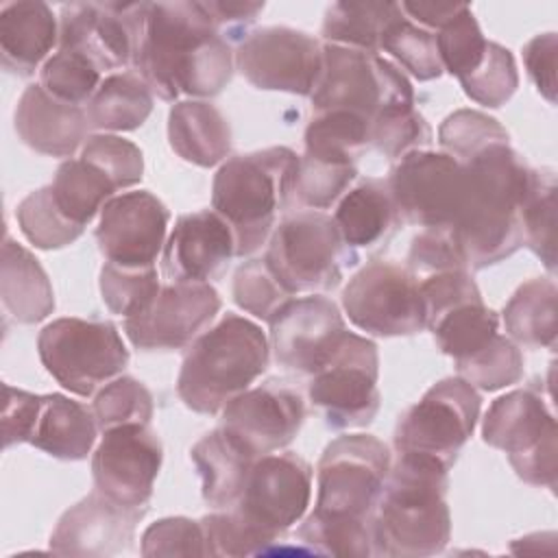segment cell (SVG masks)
<instances>
[{"label": "cell", "instance_id": "obj_1", "mask_svg": "<svg viewBox=\"0 0 558 558\" xmlns=\"http://www.w3.org/2000/svg\"><path fill=\"white\" fill-rule=\"evenodd\" d=\"M390 469L388 447L371 434L331 440L316 466V504L299 538L318 554L366 558L373 554V512Z\"/></svg>", "mask_w": 558, "mask_h": 558}, {"label": "cell", "instance_id": "obj_2", "mask_svg": "<svg viewBox=\"0 0 558 558\" xmlns=\"http://www.w3.org/2000/svg\"><path fill=\"white\" fill-rule=\"evenodd\" d=\"M235 54L201 2H148L140 48L133 61L161 100L179 94L216 96L233 76Z\"/></svg>", "mask_w": 558, "mask_h": 558}, {"label": "cell", "instance_id": "obj_3", "mask_svg": "<svg viewBox=\"0 0 558 558\" xmlns=\"http://www.w3.org/2000/svg\"><path fill=\"white\" fill-rule=\"evenodd\" d=\"M464 168V201L451 227L466 268L482 270L510 257L523 244L521 205L534 183L532 170L510 144L477 153Z\"/></svg>", "mask_w": 558, "mask_h": 558}, {"label": "cell", "instance_id": "obj_4", "mask_svg": "<svg viewBox=\"0 0 558 558\" xmlns=\"http://www.w3.org/2000/svg\"><path fill=\"white\" fill-rule=\"evenodd\" d=\"M449 466L423 453H399L373 512V556L421 558L445 549L451 517Z\"/></svg>", "mask_w": 558, "mask_h": 558}, {"label": "cell", "instance_id": "obj_5", "mask_svg": "<svg viewBox=\"0 0 558 558\" xmlns=\"http://www.w3.org/2000/svg\"><path fill=\"white\" fill-rule=\"evenodd\" d=\"M299 155L272 146L227 159L211 183V209L231 227L235 255L255 253L270 235L277 214L290 207Z\"/></svg>", "mask_w": 558, "mask_h": 558}, {"label": "cell", "instance_id": "obj_6", "mask_svg": "<svg viewBox=\"0 0 558 558\" xmlns=\"http://www.w3.org/2000/svg\"><path fill=\"white\" fill-rule=\"evenodd\" d=\"M268 360L270 347L262 327L229 312L190 344L177 392L190 410L216 414L266 371Z\"/></svg>", "mask_w": 558, "mask_h": 558}, {"label": "cell", "instance_id": "obj_7", "mask_svg": "<svg viewBox=\"0 0 558 558\" xmlns=\"http://www.w3.org/2000/svg\"><path fill=\"white\" fill-rule=\"evenodd\" d=\"M314 113L349 111L371 122L390 107L414 105L405 74L379 54L325 44L318 81L310 94Z\"/></svg>", "mask_w": 558, "mask_h": 558}, {"label": "cell", "instance_id": "obj_8", "mask_svg": "<svg viewBox=\"0 0 558 558\" xmlns=\"http://www.w3.org/2000/svg\"><path fill=\"white\" fill-rule=\"evenodd\" d=\"M37 353L46 371L72 395L92 397L129 364V349L109 320L63 316L37 336Z\"/></svg>", "mask_w": 558, "mask_h": 558}, {"label": "cell", "instance_id": "obj_9", "mask_svg": "<svg viewBox=\"0 0 558 558\" xmlns=\"http://www.w3.org/2000/svg\"><path fill=\"white\" fill-rule=\"evenodd\" d=\"M264 259L279 281L299 294L333 290L342 279V266L353 264L355 253L342 242L331 216L299 209L272 229Z\"/></svg>", "mask_w": 558, "mask_h": 558}, {"label": "cell", "instance_id": "obj_10", "mask_svg": "<svg viewBox=\"0 0 558 558\" xmlns=\"http://www.w3.org/2000/svg\"><path fill=\"white\" fill-rule=\"evenodd\" d=\"M556 436L554 414L530 388L497 397L482 421L484 442L501 449L523 482L549 490L556 488L558 475Z\"/></svg>", "mask_w": 558, "mask_h": 558}, {"label": "cell", "instance_id": "obj_11", "mask_svg": "<svg viewBox=\"0 0 558 558\" xmlns=\"http://www.w3.org/2000/svg\"><path fill=\"white\" fill-rule=\"evenodd\" d=\"M312 497V466L296 453H266L248 471L242 495L227 508L264 551L301 521Z\"/></svg>", "mask_w": 558, "mask_h": 558}, {"label": "cell", "instance_id": "obj_12", "mask_svg": "<svg viewBox=\"0 0 558 558\" xmlns=\"http://www.w3.org/2000/svg\"><path fill=\"white\" fill-rule=\"evenodd\" d=\"M480 408L477 390L462 377L440 379L399 416L397 453H423L451 466L475 429Z\"/></svg>", "mask_w": 558, "mask_h": 558}, {"label": "cell", "instance_id": "obj_13", "mask_svg": "<svg viewBox=\"0 0 558 558\" xmlns=\"http://www.w3.org/2000/svg\"><path fill=\"white\" fill-rule=\"evenodd\" d=\"M377 377L375 342L347 329L331 357L312 375L307 395L331 429L364 427L379 410Z\"/></svg>", "mask_w": 558, "mask_h": 558}, {"label": "cell", "instance_id": "obj_14", "mask_svg": "<svg viewBox=\"0 0 558 558\" xmlns=\"http://www.w3.org/2000/svg\"><path fill=\"white\" fill-rule=\"evenodd\" d=\"M349 320L373 336H412L425 329L416 275L395 262L375 259L357 270L342 292Z\"/></svg>", "mask_w": 558, "mask_h": 558}, {"label": "cell", "instance_id": "obj_15", "mask_svg": "<svg viewBox=\"0 0 558 558\" xmlns=\"http://www.w3.org/2000/svg\"><path fill=\"white\" fill-rule=\"evenodd\" d=\"M399 218L423 229H451L464 201V168L447 153L414 150L386 179Z\"/></svg>", "mask_w": 558, "mask_h": 558}, {"label": "cell", "instance_id": "obj_16", "mask_svg": "<svg viewBox=\"0 0 558 558\" xmlns=\"http://www.w3.org/2000/svg\"><path fill=\"white\" fill-rule=\"evenodd\" d=\"M148 2L63 4L59 50L89 59L100 72L133 68Z\"/></svg>", "mask_w": 558, "mask_h": 558}, {"label": "cell", "instance_id": "obj_17", "mask_svg": "<svg viewBox=\"0 0 558 558\" xmlns=\"http://www.w3.org/2000/svg\"><path fill=\"white\" fill-rule=\"evenodd\" d=\"M323 65V46L288 26L255 28L235 50V68L257 89L310 96Z\"/></svg>", "mask_w": 558, "mask_h": 558}, {"label": "cell", "instance_id": "obj_18", "mask_svg": "<svg viewBox=\"0 0 558 558\" xmlns=\"http://www.w3.org/2000/svg\"><path fill=\"white\" fill-rule=\"evenodd\" d=\"M161 460V440L146 423L109 427L92 458L94 486L120 506L148 508Z\"/></svg>", "mask_w": 558, "mask_h": 558}, {"label": "cell", "instance_id": "obj_19", "mask_svg": "<svg viewBox=\"0 0 558 558\" xmlns=\"http://www.w3.org/2000/svg\"><path fill=\"white\" fill-rule=\"evenodd\" d=\"M218 310L220 296L207 281H170L146 310L124 318V333L142 351L183 349L201 336Z\"/></svg>", "mask_w": 558, "mask_h": 558}, {"label": "cell", "instance_id": "obj_20", "mask_svg": "<svg viewBox=\"0 0 558 558\" xmlns=\"http://www.w3.org/2000/svg\"><path fill=\"white\" fill-rule=\"evenodd\" d=\"M170 214L148 190L113 196L100 211L96 242L109 264L150 268L163 248Z\"/></svg>", "mask_w": 558, "mask_h": 558}, {"label": "cell", "instance_id": "obj_21", "mask_svg": "<svg viewBox=\"0 0 558 558\" xmlns=\"http://www.w3.org/2000/svg\"><path fill=\"white\" fill-rule=\"evenodd\" d=\"M268 325L275 360L303 375L323 368L347 333L338 305L318 294L288 301Z\"/></svg>", "mask_w": 558, "mask_h": 558}, {"label": "cell", "instance_id": "obj_22", "mask_svg": "<svg viewBox=\"0 0 558 558\" xmlns=\"http://www.w3.org/2000/svg\"><path fill=\"white\" fill-rule=\"evenodd\" d=\"M305 418L296 390L279 381L246 388L222 408L220 427L240 440L255 458L292 442Z\"/></svg>", "mask_w": 558, "mask_h": 558}, {"label": "cell", "instance_id": "obj_23", "mask_svg": "<svg viewBox=\"0 0 558 558\" xmlns=\"http://www.w3.org/2000/svg\"><path fill=\"white\" fill-rule=\"evenodd\" d=\"M148 508H126L94 490L68 508L50 534L59 556H113L129 549L135 525Z\"/></svg>", "mask_w": 558, "mask_h": 558}, {"label": "cell", "instance_id": "obj_24", "mask_svg": "<svg viewBox=\"0 0 558 558\" xmlns=\"http://www.w3.org/2000/svg\"><path fill=\"white\" fill-rule=\"evenodd\" d=\"M235 255L231 227L214 211L201 209L179 216L161 255L163 275L170 281H207Z\"/></svg>", "mask_w": 558, "mask_h": 558}, {"label": "cell", "instance_id": "obj_25", "mask_svg": "<svg viewBox=\"0 0 558 558\" xmlns=\"http://www.w3.org/2000/svg\"><path fill=\"white\" fill-rule=\"evenodd\" d=\"M13 122L28 148L50 157H72L92 129L85 107L52 98L39 83L22 92Z\"/></svg>", "mask_w": 558, "mask_h": 558}, {"label": "cell", "instance_id": "obj_26", "mask_svg": "<svg viewBox=\"0 0 558 558\" xmlns=\"http://www.w3.org/2000/svg\"><path fill=\"white\" fill-rule=\"evenodd\" d=\"M54 46H59V26L46 2L20 0L2 7L0 52L9 72L31 76Z\"/></svg>", "mask_w": 558, "mask_h": 558}, {"label": "cell", "instance_id": "obj_27", "mask_svg": "<svg viewBox=\"0 0 558 558\" xmlns=\"http://www.w3.org/2000/svg\"><path fill=\"white\" fill-rule=\"evenodd\" d=\"M190 458L201 475L203 499L214 510H227L238 504L248 471L257 460L222 427L203 436L192 447Z\"/></svg>", "mask_w": 558, "mask_h": 558}, {"label": "cell", "instance_id": "obj_28", "mask_svg": "<svg viewBox=\"0 0 558 558\" xmlns=\"http://www.w3.org/2000/svg\"><path fill=\"white\" fill-rule=\"evenodd\" d=\"M98 423L92 410L63 395H41L28 445L65 462L85 460L96 442Z\"/></svg>", "mask_w": 558, "mask_h": 558}, {"label": "cell", "instance_id": "obj_29", "mask_svg": "<svg viewBox=\"0 0 558 558\" xmlns=\"http://www.w3.org/2000/svg\"><path fill=\"white\" fill-rule=\"evenodd\" d=\"M0 296L4 314L20 325L39 323L54 310V292L39 259L9 235L2 244Z\"/></svg>", "mask_w": 558, "mask_h": 558}, {"label": "cell", "instance_id": "obj_30", "mask_svg": "<svg viewBox=\"0 0 558 558\" xmlns=\"http://www.w3.org/2000/svg\"><path fill=\"white\" fill-rule=\"evenodd\" d=\"M168 140L183 161L201 168L220 163L231 150L227 118L205 100H181L170 109Z\"/></svg>", "mask_w": 558, "mask_h": 558}, {"label": "cell", "instance_id": "obj_31", "mask_svg": "<svg viewBox=\"0 0 558 558\" xmlns=\"http://www.w3.org/2000/svg\"><path fill=\"white\" fill-rule=\"evenodd\" d=\"M399 220L386 179L360 181L342 194L333 214V222L349 248L373 246L386 240Z\"/></svg>", "mask_w": 558, "mask_h": 558}, {"label": "cell", "instance_id": "obj_32", "mask_svg": "<svg viewBox=\"0 0 558 558\" xmlns=\"http://www.w3.org/2000/svg\"><path fill=\"white\" fill-rule=\"evenodd\" d=\"M501 318L510 340L530 349L554 347L558 331V290L554 279L536 277L519 286Z\"/></svg>", "mask_w": 558, "mask_h": 558}, {"label": "cell", "instance_id": "obj_33", "mask_svg": "<svg viewBox=\"0 0 558 558\" xmlns=\"http://www.w3.org/2000/svg\"><path fill=\"white\" fill-rule=\"evenodd\" d=\"M153 98L155 94L137 72H113L100 83L85 113L92 129L135 131L150 116Z\"/></svg>", "mask_w": 558, "mask_h": 558}, {"label": "cell", "instance_id": "obj_34", "mask_svg": "<svg viewBox=\"0 0 558 558\" xmlns=\"http://www.w3.org/2000/svg\"><path fill=\"white\" fill-rule=\"evenodd\" d=\"M399 17V2H333L325 11L320 33L327 44L379 54L386 28Z\"/></svg>", "mask_w": 558, "mask_h": 558}, {"label": "cell", "instance_id": "obj_35", "mask_svg": "<svg viewBox=\"0 0 558 558\" xmlns=\"http://www.w3.org/2000/svg\"><path fill=\"white\" fill-rule=\"evenodd\" d=\"M50 190L61 214L76 227L85 229L113 198L118 187L98 166L78 157L65 159L57 168Z\"/></svg>", "mask_w": 558, "mask_h": 558}, {"label": "cell", "instance_id": "obj_36", "mask_svg": "<svg viewBox=\"0 0 558 558\" xmlns=\"http://www.w3.org/2000/svg\"><path fill=\"white\" fill-rule=\"evenodd\" d=\"M427 329L434 333L438 349L453 357V362H460L486 347L499 333V316L477 299L445 312Z\"/></svg>", "mask_w": 558, "mask_h": 558}, {"label": "cell", "instance_id": "obj_37", "mask_svg": "<svg viewBox=\"0 0 558 558\" xmlns=\"http://www.w3.org/2000/svg\"><path fill=\"white\" fill-rule=\"evenodd\" d=\"M523 242L549 272L556 270V174L536 170L534 183L519 211Z\"/></svg>", "mask_w": 558, "mask_h": 558}, {"label": "cell", "instance_id": "obj_38", "mask_svg": "<svg viewBox=\"0 0 558 558\" xmlns=\"http://www.w3.org/2000/svg\"><path fill=\"white\" fill-rule=\"evenodd\" d=\"M368 126L371 122L349 111L314 113L305 129V155L353 161L368 144Z\"/></svg>", "mask_w": 558, "mask_h": 558}, {"label": "cell", "instance_id": "obj_39", "mask_svg": "<svg viewBox=\"0 0 558 558\" xmlns=\"http://www.w3.org/2000/svg\"><path fill=\"white\" fill-rule=\"evenodd\" d=\"M355 174L357 170L353 161H333L303 155L299 157L290 207L299 205L314 211L327 209L347 192Z\"/></svg>", "mask_w": 558, "mask_h": 558}, {"label": "cell", "instance_id": "obj_40", "mask_svg": "<svg viewBox=\"0 0 558 558\" xmlns=\"http://www.w3.org/2000/svg\"><path fill=\"white\" fill-rule=\"evenodd\" d=\"M17 225L24 238L37 248H63L81 238L85 229L70 222L52 198L50 185L31 192L15 209Z\"/></svg>", "mask_w": 558, "mask_h": 558}, {"label": "cell", "instance_id": "obj_41", "mask_svg": "<svg viewBox=\"0 0 558 558\" xmlns=\"http://www.w3.org/2000/svg\"><path fill=\"white\" fill-rule=\"evenodd\" d=\"M456 371L473 388L490 392L517 384L523 377V355L508 336L497 333L486 347L456 362Z\"/></svg>", "mask_w": 558, "mask_h": 558}, {"label": "cell", "instance_id": "obj_42", "mask_svg": "<svg viewBox=\"0 0 558 558\" xmlns=\"http://www.w3.org/2000/svg\"><path fill=\"white\" fill-rule=\"evenodd\" d=\"M100 83V70L72 50H57L39 70V85L52 98L76 107L87 105Z\"/></svg>", "mask_w": 558, "mask_h": 558}, {"label": "cell", "instance_id": "obj_43", "mask_svg": "<svg viewBox=\"0 0 558 558\" xmlns=\"http://www.w3.org/2000/svg\"><path fill=\"white\" fill-rule=\"evenodd\" d=\"M381 50L397 59L401 68H405L418 81H432L445 72L436 46V35L416 26L405 15L386 28L381 37Z\"/></svg>", "mask_w": 558, "mask_h": 558}, {"label": "cell", "instance_id": "obj_44", "mask_svg": "<svg viewBox=\"0 0 558 558\" xmlns=\"http://www.w3.org/2000/svg\"><path fill=\"white\" fill-rule=\"evenodd\" d=\"M429 142L432 129L414 105L384 109L371 120L368 126V144L390 159H401L408 153L425 150Z\"/></svg>", "mask_w": 558, "mask_h": 558}, {"label": "cell", "instance_id": "obj_45", "mask_svg": "<svg viewBox=\"0 0 558 558\" xmlns=\"http://www.w3.org/2000/svg\"><path fill=\"white\" fill-rule=\"evenodd\" d=\"M438 142L460 163L495 144H508L506 129L490 116L473 109H458L438 129Z\"/></svg>", "mask_w": 558, "mask_h": 558}, {"label": "cell", "instance_id": "obj_46", "mask_svg": "<svg viewBox=\"0 0 558 558\" xmlns=\"http://www.w3.org/2000/svg\"><path fill=\"white\" fill-rule=\"evenodd\" d=\"M161 283L157 268H122L116 264H105L100 270V294L111 314L135 316L150 305L157 296Z\"/></svg>", "mask_w": 558, "mask_h": 558}, {"label": "cell", "instance_id": "obj_47", "mask_svg": "<svg viewBox=\"0 0 558 558\" xmlns=\"http://www.w3.org/2000/svg\"><path fill=\"white\" fill-rule=\"evenodd\" d=\"M292 299L294 294L279 281L264 257L251 259L235 270L233 301L255 318L270 323V318Z\"/></svg>", "mask_w": 558, "mask_h": 558}, {"label": "cell", "instance_id": "obj_48", "mask_svg": "<svg viewBox=\"0 0 558 558\" xmlns=\"http://www.w3.org/2000/svg\"><path fill=\"white\" fill-rule=\"evenodd\" d=\"M436 46L442 70L460 81L482 63L488 39L482 35L471 7L464 4V9L449 24L436 31Z\"/></svg>", "mask_w": 558, "mask_h": 558}, {"label": "cell", "instance_id": "obj_49", "mask_svg": "<svg viewBox=\"0 0 558 558\" xmlns=\"http://www.w3.org/2000/svg\"><path fill=\"white\" fill-rule=\"evenodd\" d=\"M92 412L98 429H109L124 423H150L153 395L133 377H116L94 395Z\"/></svg>", "mask_w": 558, "mask_h": 558}, {"label": "cell", "instance_id": "obj_50", "mask_svg": "<svg viewBox=\"0 0 558 558\" xmlns=\"http://www.w3.org/2000/svg\"><path fill=\"white\" fill-rule=\"evenodd\" d=\"M464 94L486 107H501L514 94L519 74L514 57L508 48L488 41L482 63L464 78H460Z\"/></svg>", "mask_w": 558, "mask_h": 558}, {"label": "cell", "instance_id": "obj_51", "mask_svg": "<svg viewBox=\"0 0 558 558\" xmlns=\"http://www.w3.org/2000/svg\"><path fill=\"white\" fill-rule=\"evenodd\" d=\"M81 157L98 166L116 183L118 190L131 187L142 181V174H144L142 150L124 137H118L111 133L89 135L87 142L83 144Z\"/></svg>", "mask_w": 558, "mask_h": 558}, {"label": "cell", "instance_id": "obj_52", "mask_svg": "<svg viewBox=\"0 0 558 558\" xmlns=\"http://www.w3.org/2000/svg\"><path fill=\"white\" fill-rule=\"evenodd\" d=\"M144 556H209L201 521L168 517L153 523L142 536Z\"/></svg>", "mask_w": 558, "mask_h": 558}, {"label": "cell", "instance_id": "obj_53", "mask_svg": "<svg viewBox=\"0 0 558 558\" xmlns=\"http://www.w3.org/2000/svg\"><path fill=\"white\" fill-rule=\"evenodd\" d=\"M421 299L425 310V329L445 312L453 310L460 303L482 299L480 288L466 270H442L427 275L421 283Z\"/></svg>", "mask_w": 558, "mask_h": 558}, {"label": "cell", "instance_id": "obj_54", "mask_svg": "<svg viewBox=\"0 0 558 558\" xmlns=\"http://www.w3.org/2000/svg\"><path fill=\"white\" fill-rule=\"evenodd\" d=\"M408 268L414 275H434L442 270H466V262L451 229H423L412 240Z\"/></svg>", "mask_w": 558, "mask_h": 558}, {"label": "cell", "instance_id": "obj_55", "mask_svg": "<svg viewBox=\"0 0 558 558\" xmlns=\"http://www.w3.org/2000/svg\"><path fill=\"white\" fill-rule=\"evenodd\" d=\"M2 447L9 449L15 442H28L41 395L17 390L9 384H2Z\"/></svg>", "mask_w": 558, "mask_h": 558}, {"label": "cell", "instance_id": "obj_56", "mask_svg": "<svg viewBox=\"0 0 558 558\" xmlns=\"http://www.w3.org/2000/svg\"><path fill=\"white\" fill-rule=\"evenodd\" d=\"M556 52H558L556 33L536 35L523 46V63H525L527 76L536 85L538 94L551 105L556 102Z\"/></svg>", "mask_w": 558, "mask_h": 558}, {"label": "cell", "instance_id": "obj_57", "mask_svg": "<svg viewBox=\"0 0 558 558\" xmlns=\"http://www.w3.org/2000/svg\"><path fill=\"white\" fill-rule=\"evenodd\" d=\"M214 26L220 31V35L227 31H238L246 24H251L257 13L264 11V2H229V0H209L201 2Z\"/></svg>", "mask_w": 558, "mask_h": 558}, {"label": "cell", "instance_id": "obj_58", "mask_svg": "<svg viewBox=\"0 0 558 558\" xmlns=\"http://www.w3.org/2000/svg\"><path fill=\"white\" fill-rule=\"evenodd\" d=\"M399 7L410 22L427 31H440L464 9V4H442V2H401Z\"/></svg>", "mask_w": 558, "mask_h": 558}]
</instances>
